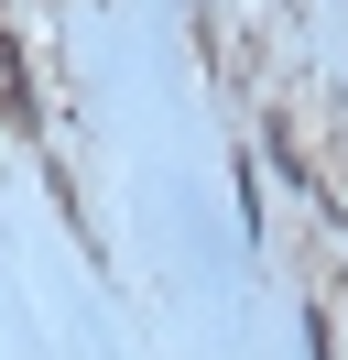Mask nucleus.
I'll use <instances>...</instances> for the list:
<instances>
[{
  "mask_svg": "<svg viewBox=\"0 0 348 360\" xmlns=\"http://www.w3.org/2000/svg\"><path fill=\"white\" fill-rule=\"evenodd\" d=\"M0 120H11V131H33V120H44V98H33V55H22L11 33H0Z\"/></svg>",
  "mask_w": 348,
  "mask_h": 360,
  "instance_id": "1",
  "label": "nucleus"
},
{
  "mask_svg": "<svg viewBox=\"0 0 348 360\" xmlns=\"http://www.w3.org/2000/svg\"><path fill=\"white\" fill-rule=\"evenodd\" d=\"M304 360H337V316L326 306H304Z\"/></svg>",
  "mask_w": 348,
  "mask_h": 360,
  "instance_id": "2",
  "label": "nucleus"
}]
</instances>
